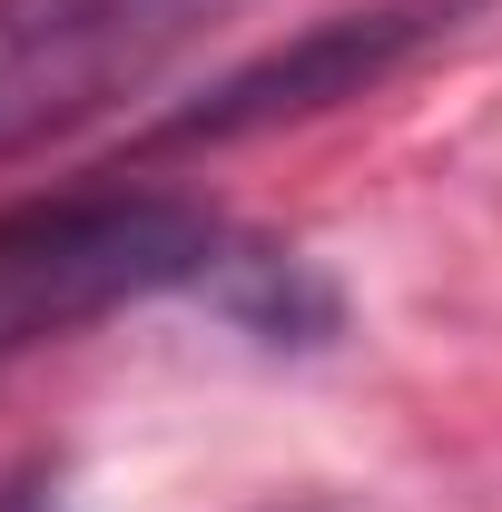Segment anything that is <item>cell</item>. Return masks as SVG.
Instances as JSON below:
<instances>
[{
    "label": "cell",
    "instance_id": "obj_1",
    "mask_svg": "<svg viewBox=\"0 0 502 512\" xmlns=\"http://www.w3.org/2000/svg\"><path fill=\"white\" fill-rule=\"evenodd\" d=\"M227 266L217 217L188 197H69L0 227V355L109 316L128 296L197 286Z\"/></svg>",
    "mask_w": 502,
    "mask_h": 512
},
{
    "label": "cell",
    "instance_id": "obj_3",
    "mask_svg": "<svg viewBox=\"0 0 502 512\" xmlns=\"http://www.w3.org/2000/svg\"><path fill=\"white\" fill-rule=\"evenodd\" d=\"M463 20V0H375V10H335V20H315L306 40H286V50H266L247 60L237 79H217L197 109L158 128L168 148H197V138H256V128L276 119H315V109H335V99H365L375 79L414 60L424 40H443Z\"/></svg>",
    "mask_w": 502,
    "mask_h": 512
},
{
    "label": "cell",
    "instance_id": "obj_2",
    "mask_svg": "<svg viewBox=\"0 0 502 512\" xmlns=\"http://www.w3.org/2000/svg\"><path fill=\"white\" fill-rule=\"evenodd\" d=\"M247 0H0V168L148 89Z\"/></svg>",
    "mask_w": 502,
    "mask_h": 512
}]
</instances>
